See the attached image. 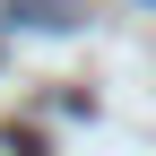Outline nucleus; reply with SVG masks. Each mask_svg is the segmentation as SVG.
<instances>
[{
    "instance_id": "1",
    "label": "nucleus",
    "mask_w": 156,
    "mask_h": 156,
    "mask_svg": "<svg viewBox=\"0 0 156 156\" xmlns=\"http://www.w3.org/2000/svg\"><path fill=\"white\" fill-rule=\"evenodd\" d=\"M0 26H35V35H69V26H87V9H78V0H0Z\"/></svg>"
}]
</instances>
